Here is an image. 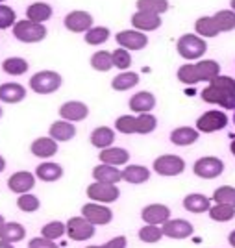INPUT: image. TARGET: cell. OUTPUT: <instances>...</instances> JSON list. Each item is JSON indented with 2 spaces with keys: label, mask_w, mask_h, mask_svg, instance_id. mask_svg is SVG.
<instances>
[{
  "label": "cell",
  "mask_w": 235,
  "mask_h": 248,
  "mask_svg": "<svg viewBox=\"0 0 235 248\" xmlns=\"http://www.w3.org/2000/svg\"><path fill=\"white\" fill-rule=\"evenodd\" d=\"M163 235L171 239H187L193 235V224L189 220H184V218H171L167 220L163 226Z\"/></svg>",
  "instance_id": "4fadbf2b"
},
{
  "label": "cell",
  "mask_w": 235,
  "mask_h": 248,
  "mask_svg": "<svg viewBox=\"0 0 235 248\" xmlns=\"http://www.w3.org/2000/svg\"><path fill=\"white\" fill-rule=\"evenodd\" d=\"M28 62L26 60H22V58H8V60H4L2 63V71L6 74H10V76H21L28 71Z\"/></svg>",
  "instance_id": "836d02e7"
},
{
  "label": "cell",
  "mask_w": 235,
  "mask_h": 248,
  "mask_svg": "<svg viewBox=\"0 0 235 248\" xmlns=\"http://www.w3.org/2000/svg\"><path fill=\"white\" fill-rule=\"evenodd\" d=\"M230 6H232V10L235 11V0H232V2H230Z\"/></svg>",
  "instance_id": "9f6ffc18"
},
{
  "label": "cell",
  "mask_w": 235,
  "mask_h": 248,
  "mask_svg": "<svg viewBox=\"0 0 235 248\" xmlns=\"http://www.w3.org/2000/svg\"><path fill=\"white\" fill-rule=\"evenodd\" d=\"M0 248H15V247H13L11 243H6V241H2V239H0Z\"/></svg>",
  "instance_id": "816d5d0a"
},
{
  "label": "cell",
  "mask_w": 235,
  "mask_h": 248,
  "mask_svg": "<svg viewBox=\"0 0 235 248\" xmlns=\"http://www.w3.org/2000/svg\"><path fill=\"white\" fill-rule=\"evenodd\" d=\"M139 83V74L137 73H121L115 76L111 82V87L115 91H128Z\"/></svg>",
  "instance_id": "1f68e13d"
},
{
  "label": "cell",
  "mask_w": 235,
  "mask_h": 248,
  "mask_svg": "<svg viewBox=\"0 0 235 248\" xmlns=\"http://www.w3.org/2000/svg\"><path fill=\"white\" fill-rule=\"evenodd\" d=\"M4 169H6V159H4L2 155H0V172H2Z\"/></svg>",
  "instance_id": "f5cc1de1"
},
{
  "label": "cell",
  "mask_w": 235,
  "mask_h": 248,
  "mask_svg": "<svg viewBox=\"0 0 235 248\" xmlns=\"http://www.w3.org/2000/svg\"><path fill=\"white\" fill-rule=\"evenodd\" d=\"M82 215L91 224H94V226H104V224H110L113 218V213L110 207L102 206V204H98V202H89V204H85V206L82 207Z\"/></svg>",
  "instance_id": "8fae6325"
},
{
  "label": "cell",
  "mask_w": 235,
  "mask_h": 248,
  "mask_svg": "<svg viewBox=\"0 0 235 248\" xmlns=\"http://www.w3.org/2000/svg\"><path fill=\"white\" fill-rule=\"evenodd\" d=\"M230 150H232V154L235 155V139L232 141V146H230Z\"/></svg>",
  "instance_id": "db71d44e"
},
{
  "label": "cell",
  "mask_w": 235,
  "mask_h": 248,
  "mask_svg": "<svg viewBox=\"0 0 235 248\" xmlns=\"http://www.w3.org/2000/svg\"><path fill=\"white\" fill-rule=\"evenodd\" d=\"M65 28L74 31V33H82V31H89L93 28V17L87 11H71L65 17Z\"/></svg>",
  "instance_id": "5bb4252c"
},
{
  "label": "cell",
  "mask_w": 235,
  "mask_h": 248,
  "mask_svg": "<svg viewBox=\"0 0 235 248\" xmlns=\"http://www.w3.org/2000/svg\"><path fill=\"white\" fill-rule=\"evenodd\" d=\"M150 178V170L146 167L141 165H128L123 170V180H126L128 184H133V186H139V184H144L146 180Z\"/></svg>",
  "instance_id": "83f0119b"
},
{
  "label": "cell",
  "mask_w": 235,
  "mask_h": 248,
  "mask_svg": "<svg viewBox=\"0 0 235 248\" xmlns=\"http://www.w3.org/2000/svg\"><path fill=\"white\" fill-rule=\"evenodd\" d=\"M126 245H128L126 237H124V235H119V237L110 239V241L104 245V248H126Z\"/></svg>",
  "instance_id": "681fc988"
},
{
  "label": "cell",
  "mask_w": 235,
  "mask_h": 248,
  "mask_svg": "<svg viewBox=\"0 0 235 248\" xmlns=\"http://www.w3.org/2000/svg\"><path fill=\"white\" fill-rule=\"evenodd\" d=\"M35 186V176L28 172V170H21V172H15L8 178V187H10L11 193H17V195H24L31 191Z\"/></svg>",
  "instance_id": "2e32d148"
},
{
  "label": "cell",
  "mask_w": 235,
  "mask_h": 248,
  "mask_svg": "<svg viewBox=\"0 0 235 248\" xmlns=\"http://www.w3.org/2000/svg\"><path fill=\"white\" fill-rule=\"evenodd\" d=\"M28 247H30V248H58V245H56V243H52V239L33 237V239H30Z\"/></svg>",
  "instance_id": "c3c4849f"
},
{
  "label": "cell",
  "mask_w": 235,
  "mask_h": 248,
  "mask_svg": "<svg viewBox=\"0 0 235 248\" xmlns=\"http://www.w3.org/2000/svg\"><path fill=\"white\" fill-rule=\"evenodd\" d=\"M76 135V126L69 121H56L50 126V137L54 141H71Z\"/></svg>",
  "instance_id": "484cf974"
},
{
  "label": "cell",
  "mask_w": 235,
  "mask_h": 248,
  "mask_svg": "<svg viewBox=\"0 0 235 248\" xmlns=\"http://www.w3.org/2000/svg\"><path fill=\"white\" fill-rule=\"evenodd\" d=\"M110 30L108 28H104V26H96V28H91L89 31H85V43L87 45H93V46H96V45H102L110 39Z\"/></svg>",
  "instance_id": "f35d334b"
},
{
  "label": "cell",
  "mask_w": 235,
  "mask_h": 248,
  "mask_svg": "<svg viewBox=\"0 0 235 248\" xmlns=\"http://www.w3.org/2000/svg\"><path fill=\"white\" fill-rule=\"evenodd\" d=\"M207 213L217 222H228V220H232L235 217V207L228 206V204H215Z\"/></svg>",
  "instance_id": "8d00e7d4"
},
{
  "label": "cell",
  "mask_w": 235,
  "mask_h": 248,
  "mask_svg": "<svg viewBox=\"0 0 235 248\" xmlns=\"http://www.w3.org/2000/svg\"><path fill=\"white\" fill-rule=\"evenodd\" d=\"M207 104H219L226 109H235V80L232 76H215L209 85L200 93Z\"/></svg>",
  "instance_id": "6da1fadb"
},
{
  "label": "cell",
  "mask_w": 235,
  "mask_h": 248,
  "mask_svg": "<svg viewBox=\"0 0 235 248\" xmlns=\"http://www.w3.org/2000/svg\"><path fill=\"white\" fill-rule=\"evenodd\" d=\"M93 178L100 184H119L123 180V170H119L117 167L100 163L98 167L93 169Z\"/></svg>",
  "instance_id": "d6986e66"
},
{
  "label": "cell",
  "mask_w": 235,
  "mask_h": 248,
  "mask_svg": "<svg viewBox=\"0 0 235 248\" xmlns=\"http://www.w3.org/2000/svg\"><path fill=\"white\" fill-rule=\"evenodd\" d=\"M156 106V98L148 91H139L130 98V109L133 113H150Z\"/></svg>",
  "instance_id": "7402d4cb"
},
{
  "label": "cell",
  "mask_w": 235,
  "mask_h": 248,
  "mask_svg": "<svg viewBox=\"0 0 235 248\" xmlns=\"http://www.w3.org/2000/svg\"><path fill=\"white\" fill-rule=\"evenodd\" d=\"M220 74V65L215 60H204L198 63H187L178 69V80L187 85L198 82H211L215 76Z\"/></svg>",
  "instance_id": "7a4b0ae2"
},
{
  "label": "cell",
  "mask_w": 235,
  "mask_h": 248,
  "mask_svg": "<svg viewBox=\"0 0 235 248\" xmlns=\"http://www.w3.org/2000/svg\"><path fill=\"white\" fill-rule=\"evenodd\" d=\"M91 67L94 71H100V73H108V71H111L113 67V54L110 52H94L91 58Z\"/></svg>",
  "instance_id": "e575fe53"
},
{
  "label": "cell",
  "mask_w": 235,
  "mask_h": 248,
  "mask_svg": "<svg viewBox=\"0 0 235 248\" xmlns=\"http://www.w3.org/2000/svg\"><path fill=\"white\" fill-rule=\"evenodd\" d=\"M85 248H104V247H85Z\"/></svg>",
  "instance_id": "6f0895ef"
},
{
  "label": "cell",
  "mask_w": 235,
  "mask_h": 248,
  "mask_svg": "<svg viewBox=\"0 0 235 248\" xmlns=\"http://www.w3.org/2000/svg\"><path fill=\"white\" fill-rule=\"evenodd\" d=\"M98 159H100V163H106V165L121 167L128 163L130 154H128V150H124V148L110 146V148H104L102 152L98 154Z\"/></svg>",
  "instance_id": "ac0fdd59"
},
{
  "label": "cell",
  "mask_w": 235,
  "mask_h": 248,
  "mask_svg": "<svg viewBox=\"0 0 235 248\" xmlns=\"http://www.w3.org/2000/svg\"><path fill=\"white\" fill-rule=\"evenodd\" d=\"M87 115H89V108L83 102H78V100L65 102L62 108H60V117H62L63 121H69V123L83 121Z\"/></svg>",
  "instance_id": "e0dca14e"
},
{
  "label": "cell",
  "mask_w": 235,
  "mask_h": 248,
  "mask_svg": "<svg viewBox=\"0 0 235 248\" xmlns=\"http://www.w3.org/2000/svg\"><path fill=\"white\" fill-rule=\"evenodd\" d=\"M2 2H6V0H0V4H2Z\"/></svg>",
  "instance_id": "94428289"
},
{
  "label": "cell",
  "mask_w": 235,
  "mask_h": 248,
  "mask_svg": "<svg viewBox=\"0 0 235 248\" xmlns=\"http://www.w3.org/2000/svg\"><path fill=\"white\" fill-rule=\"evenodd\" d=\"M13 35L22 43H39L47 37V28L45 24L24 19L13 24Z\"/></svg>",
  "instance_id": "277c9868"
},
{
  "label": "cell",
  "mask_w": 235,
  "mask_h": 248,
  "mask_svg": "<svg viewBox=\"0 0 235 248\" xmlns=\"http://www.w3.org/2000/svg\"><path fill=\"white\" fill-rule=\"evenodd\" d=\"M17 207L24 213H33V211H37L41 207V202H39L37 197H33L30 193H24V195L17 198Z\"/></svg>",
  "instance_id": "7bdbcfd3"
},
{
  "label": "cell",
  "mask_w": 235,
  "mask_h": 248,
  "mask_svg": "<svg viewBox=\"0 0 235 248\" xmlns=\"http://www.w3.org/2000/svg\"><path fill=\"white\" fill-rule=\"evenodd\" d=\"M26 235V230L19 222H6L0 228V239L6 243H19Z\"/></svg>",
  "instance_id": "f1b7e54d"
},
{
  "label": "cell",
  "mask_w": 235,
  "mask_h": 248,
  "mask_svg": "<svg viewBox=\"0 0 235 248\" xmlns=\"http://www.w3.org/2000/svg\"><path fill=\"white\" fill-rule=\"evenodd\" d=\"M132 24L133 28H137L139 31H152L161 26V19H159V15H154V13L137 11V13H133Z\"/></svg>",
  "instance_id": "ffe728a7"
},
{
  "label": "cell",
  "mask_w": 235,
  "mask_h": 248,
  "mask_svg": "<svg viewBox=\"0 0 235 248\" xmlns=\"http://www.w3.org/2000/svg\"><path fill=\"white\" fill-rule=\"evenodd\" d=\"M62 76L54 71L35 73L30 80V89L37 94H50L62 87Z\"/></svg>",
  "instance_id": "5b68a950"
},
{
  "label": "cell",
  "mask_w": 235,
  "mask_h": 248,
  "mask_svg": "<svg viewBox=\"0 0 235 248\" xmlns=\"http://www.w3.org/2000/svg\"><path fill=\"white\" fill-rule=\"evenodd\" d=\"M213 21L217 24V28H219V31H232L235 28V11L234 10L217 11L213 15Z\"/></svg>",
  "instance_id": "d6a6232c"
},
{
  "label": "cell",
  "mask_w": 235,
  "mask_h": 248,
  "mask_svg": "<svg viewBox=\"0 0 235 248\" xmlns=\"http://www.w3.org/2000/svg\"><path fill=\"white\" fill-rule=\"evenodd\" d=\"M176 50H178V54L184 60L193 62V60H198V58L204 56L205 50H207V45H205V41L202 37L193 35V33H185L176 43Z\"/></svg>",
  "instance_id": "3957f363"
},
{
  "label": "cell",
  "mask_w": 235,
  "mask_h": 248,
  "mask_svg": "<svg viewBox=\"0 0 235 248\" xmlns=\"http://www.w3.org/2000/svg\"><path fill=\"white\" fill-rule=\"evenodd\" d=\"M15 21H17L15 11L11 10L10 6H2L0 4V30L10 28L11 24H15Z\"/></svg>",
  "instance_id": "7dc6e473"
},
{
  "label": "cell",
  "mask_w": 235,
  "mask_h": 248,
  "mask_svg": "<svg viewBox=\"0 0 235 248\" xmlns=\"http://www.w3.org/2000/svg\"><path fill=\"white\" fill-rule=\"evenodd\" d=\"M154 170L159 176H178L185 170V161L180 155L165 154L154 161Z\"/></svg>",
  "instance_id": "9c48e42d"
},
{
  "label": "cell",
  "mask_w": 235,
  "mask_h": 248,
  "mask_svg": "<svg viewBox=\"0 0 235 248\" xmlns=\"http://www.w3.org/2000/svg\"><path fill=\"white\" fill-rule=\"evenodd\" d=\"M184 207L189 211V213H205L211 209V200L205 197V195H200V193H191L184 198Z\"/></svg>",
  "instance_id": "603a6c76"
},
{
  "label": "cell",
  "mask_w": 235,
  "mask_h": 248,
  "mask_svg": "<svg viewBox=\"0 0 235 248\" xmlns=\"http://www.w3.org/2000/svg\"><path fill=\"white\" fill-rule=\"evenodd\" d=\"M26 17H28V21L43 24V22L48 21L52 17V8L48 4H45V2H33L26 10Z\"/></svg>",
  "instance_id": "f546056e"
},
{
  "label": "cell",
  "mask_w": 235,
  "mask_h": 248,
  "mask_svg": "<svg viewBox=\"0 0 235 248\" xmlns=\"http://www.w3.org/2000/svg\"><path fill=\"white\" fill-rule=\"evenodd\" d=\"M213 200L217 204H228L235 207V187L222 186L213 193Z\"/></svg>",
  "instance_id": "b9f144b4"
},
{
  "label": "cell",
  "mask_w": 235,
  "mask_h": 248,
  "mask_svg": "<svg viewBox=\"0 0 235 248\" xmlns=\"http://www.w3.org/2000/svg\"><path fill=\"white\" fill-rule=\"evenodd\" d=\"M141 218L146 224H154V226H163L167 220H171V209L163 204H150V206L143 207L141 211Z\"/></svg>",
  "instance_id": "9a60e30c"
},
{
  "label": "cell",
  "mask_w": 235,
  "mask_h": 248,
  "mask_svg": "<svg viewBox=\"0 0 235 248\" xmlns=\"http://www.w3.org/2000/svg\"><path fill=\"white\" fill-rule=\"evenodd\" d=\"M63 233H67V224H63V222H60V220L48 222V224H47V226H43V230H41L43 237L52 239V241L60 239Z\"/></svg>",
  "instance_id": "ee69618b"
},
{
  "label": "cell",
  "mask_w": 235,
  "mask_h": 248,
  "mask_svg": "<svg viewBox=\"0 0 235 248\" xmlns=\"http://www.w3.org/2000/svg\"><path fill=\"white\" fill-rule=\"evenodd\" d=\"M234 124H235V111H234Z\"/></svg>",
  "instance_id": "680465c9"
},
{
  "label": "cell",
  "mask_w": 235,
  "mask_h": 248,
  "mask_svg": "<svg viewBox=\"0 0 235 248\" xmlns=\"http://www.w3.org/2000/svg\"><path fill=\"white\" fill-rule=\"evenodd\" d=\"M226 124H228V115L219 109H211V111H205L202 117H198L196 130L202 134H213V132L226 128Z\"/></svg>",
  "instance_id": "52a82bcc"
},
{
  "label": "cell",
  "mask_w": 235,
  "mask_h": 248,
  "mask_svg": "<svg viewBox=\"0 0 235 248\" xmlns=\"http://www.w3.org/2000/svg\"><path fill=\"white\" fill-rule=\"evenodd\" d=\"M228 243H230V245L235 248V230L232 232V233H230V235H228Z\"/></svg>",
  "instance_id": "f907efd6"
},
{
  "label": "cell",
  "mask_w": 235,
  "mask_h": 248,
  "mask_svg": "<svg viewBox=\"0 0 235 248\" xmlns=\"http://www.w3.org/2000/svg\"><path fill=\"white\" fill-rule=\"evenodd\" d=\"M67 235L72 241H87L94 235V224L85 217H72L67 222Z\"/></svg>",
  "instance_id": "30bf717a"
},
{
  "label": "cell",
  "mask_w": 235,
  "mask_h": 248,
  "mask_svg": "<svg viewBox=\"0 0 235 248\" xmlns=\"http://www.w3.org/2000/svg\"><path fill=\"white\" fill-rule=\"evenodd\" d=\"M26 98V89L22 87L21 83H2L0 85V102L6 104H17Z\"/></svg>",
  "instance_id": "44dd1931"
},
{
  "label": "cell",
  "mask_w": 235,
  "mask_h": 248,
  "mask_svg": "<svg viewBox=\"0 0 235 248\" xmlns=\"http://www.w3.org/2000/svg\"><path fill=\"white\" fill-rule=\"evenodd\" d=\"M35 176L41 182H56V180H60L63 176V169L58 163L47 161V163H41V165L35 169Z\"/></svg>",
  "instance_id": "4dcf8cb0"
},
{
  "label": "cell",
  "mask_w": 235,
  "mask_h": 248,
  "mask_svg": "<svg viewBox=\"0 0 235 248\" xmlns=\"http://www.w3.org/2000/svg\"><path fill=\"white\" fill-rule=\"evenodd\" d=\"M198 130L189 128V126H182V128H176L171 134V141L178 146H189L198 141Z\"/></svg>",
  "instance_id": "d4e9b609"
},
{
  "label": "cell",
  "mask_w": 235,
  "mask_h": 248,
  "mask_svg": "<svg viewBox=\"0 0 235 248\" xmlns=\"http://www.w3.org/2000/svg\"><path fill=\"white\" fill-rule=\"evenodd\" d=\"M0 117H2V108H0Z\"/></svg>",
  "instance_id": "91938a15"
},
{
  "label": "cell",
  "mask_w": 235,
  "mask_h": 248,
  "mask_svg": "<svg viewBox=\"0 0 235 248\" xmlns=\"http://www.w3.org/2000/svg\"><path fill=\"white\" fill-rule=\"evenodd\" d=\"M194 30L198 35H204V37H215V35L220 33L217 24H215L213 17H200L194 24Z\"/></svg>",
  "instance_id": "74e56055"
},
{
  "label": "cell",
  "mask_w": 235,
  "mask_h": 248,
  "mask_svg": "<svg viewBox=\"0 0 235 248\" xmlns=\"http://www.w3.org/2000/svg\"><path fill=\"white\" fill-rule=\"evenodd\" d=\"M115 39L121 45V48H126V50H141V48H144L148 45V37L139 30L119 31L115 35Z\"/></svg>",
  "instance_id": "7c38bea8"
},
{
  "label": "cell",
  "mask_w": 235,
  "mask_h": 248,
  "mask_svg": "<svg viewBox=\"0 0 235 248\" xmlns=\"http://www.w3.org/2000/svg\"><path fill=\"white\" fill-rule=\"evenodd\" d=\"M87 197L91 198L93 202H98V204H111L117 198L121 197V191L115 184H91L87 187Z\"/></svg>",
  "instance_id": "ba28073f"
},
{
  "label": "cell",
  "mask_w": 235,
  "mask_h": 248,
  "mask_svg": "<svg viewBox=\"0 0 235 248\" xmlns=\"http://www.w3.org/2000/svg\"><path fill=\"white\" fill-rule=\"evenodd\" d=\"M30 150L37 157H52L58 154V141H54L52 137H39L31 143Z\"/></svg>",
  "instance_id": "cb8c5ba5"
},
{
  "label": "cell",
  "mask_w": 235,
  "mask_h": 248,
  "mask_svg": "<svg viewBox=\"0 0 235 248\" xmlns=\"http://www.w3.org/2000/svg\"><path fill=\"white\" fill-rule=\"evenodd\" d=\"M222 170H224L222 159L213 157V155L200 157V159L194 161V165H193V172L198 176V178H202V180H213V178L222 174Z\"/></svg>",
  "instance_id": "8992f818"
},
{
  "label": "cell",
  "mask_w": 235,
  "mask_h": 248,
  "mask_svg": "<svg viewBox=\"0 0 235 248\" xmlns=\"http://www.w3.org/2000/svg\"><path fill=\"white\" fill-rule=\"evenodd\" d=\"M115 128L117 132L121 134H137V117H132V115H123L115 121Z\"/></svg>",
  "instance_id": "ab89813d"
},
{
  "label": "cell",
  "mask_w": 235,
  "mask_h": 248,
  "mask_svg": "<svg viewBox=\"0 0 235 248\" xmlns=\"http://www.w3.org/2000/svg\"><path fill=\"white\" fill-rule=\"evenodd\" d=\"M157 126V119L152 113H139L137 115V134L146 135L154 132Z\"/></svg>",
  "instance_id": "60d3db41"
},
{
  "label": "cell",
  "mask_w": 235,
  "mask_h": 248,
  "mask_svg": "<svg viewBox=\"0 0 235 248\" xmlns=\"http://www.w3.org/2000/svg\"><path fill=\"white\" fill-rule=\"evenodd\" d=\"M113 65L117 67V69H128L130 65H132V58H130V52L126 50V48H119V50L113 52Z\"/></svg>",
  "instance_id": "bcb514c9"
},
{
  "label": "cell",
  "mask_w": 235,
  "mask_h": 248,
  "mask_svg": "<svg viewBox=\"0 0 235 248\" xmlns=\"http://www.w3.org/2000/svg\"><path fill=\"white\" fill-rule=\"evenodd\" d=\"M169 10V0H137V11L161 15Z\"/></svg>",
  "instance_id": "d590c367"
},
{
  "label": "cell",
  "mask_w": 235,
  "mask_h": 248,
  "mask_svg": "<svg viewBox=\"0 0 235 248\" xmlns=\"http://www.w3.org/2000/svg\"><path fill=\"white\" fill-rule=\"evenodd\" d=\"M4 224H6V222H4V217H2V215H0V228L4 226Z\"/></svg>",
  "instance_id": "11a10c76"
},
{
  "label": "cell",
  "mask_w": 235,
  "mask_h": 248,
  "mask_svg": "<svg viewBox=\"0 0 235 248\" xmlns=\"http://www.w3.org/2000/svg\"><path fill=\"white\" fill-rule=\"evenodd\" d=\"M163 237V230L157 226H154V224H146L139 230V239L143 241V243H157L159 239Z\"/></svg>",
  "instance_id": "f6af8a7d"
},
{
  "label": "cell",
  "mask_w": 235,
  "mask_h": 248,
  "mask_svg": "<svg viewBox=\"0 0 235 248\" xmlns=\"http://www.w3.org/2000/svg\"><path fill=\"white\" fill-rule=\"evenodd\" d=\"M113 141H115V132H113L111 128H108V126H100V128H96V130H93L91 134V145L96 146V148H110L113 145Z\"/></svg>",
  "instance_id": "4316f807"
}]
</instances>
